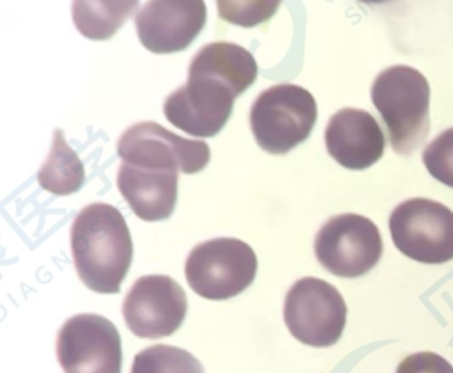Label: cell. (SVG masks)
Masks as SVG:
<instances>
[{
    "label": "cell",
    "instance_id": "7",
    "mask_svg": "<svg viewBox=\"0 0 453 373\" xmlns=\"http://www.w3.org/2000/svg\"><path fill=\"white\" fill-rule=\"evenodd\" d=\"M318 262L331 274L359 278L380 261L383 240L378 226L359 214H341L328 219L314 243Z\"/></svg>",
    "mask_w": 453,
    "mask_h": 373
},
{
    "label": "cell",
    "instance_id": "3",
    "mask_svg": "<svg viewBox=\"0 0 453 373\" xmlns=\"http://www.w3.org/2000/svg\"><path fill=\"white\" fill-rule=\"evenodd\" d=\"M318 118L314 96L296 84H278L262 92L250 110L257 144L272 155H286L309 139Z\"/></svg>",
    "mask_w": 453,
    "mask_h": 373
},
{
    "label": "cell",
    "instance_id": "18",
    "mask_svg": "<svg viewBox=\"0 0 453 373\" xmlns=\"http://www.w3.org/2000/svg\"><path fill=\"white\" fill-rule=\"evenodd\" d=\"M131 373H205L200 360L177 346L157 344L134 356Z\"/></svg>",
    "mask_w": 453,
    "mask_h": 373
},
{
    "label": "cell",
    "instance_id": "2",
    "mask_svg": "<svg viewBox=\"0 0 453 373\" xmlns=\"http://www.w3.org/2000/svg\"><path fill=\"white\" fill-rule=\"evenodd\" d=\"M371 97L395 153L415 152L429 131L431 88L423 73L408 65L387 68L373 81Z\"/></svg>",
    "mask_w": 453,
    "mask_h": 373
},
{
    "label": "cell",
    "instance_id": "9",
    "mask_svg": "<svg viewBox=\"0 0 453 373\" xmlns=\"http://www.w3.org/2000/svg\"><path fill=\"white\" fill-rule=\"evenodd\" d=\"M118 153L129 165L184 174L198 173L211 161L206 142L177 136L152 121L127 129L119 140Z\"/></svg>",
    "mask_w": 453,
    "mask_h": 373
},
{
    "label": "cell",
    "instance_id": "13",
    "mask_svg": "<svg viewBox=\"0 0 453 373\" xmlns=\"http://www.w3.org/2000/svg\"><path fill=\"white\" fill-rule=\"evenodd\" d=\"M328 155L343 168L365 171L380 160L386 139L371 113L343 108L328 121L325 132Z\"/></svg>",
    "mask_w": 453,
    "mask_h": 373
},
{
    "label": "cell",
    "instance_id": "4",
    "mask_svg": "<svg viewBox=\"0 0 453 373\" xmlns=\"http://www.w3.org/2000/svg\"><path fill=\"white\" fill-rule=\"evenodd\" d=\"M258 261L253 248L235 238H216L190 251L185 277L192 290L209 301H226L256 279Z\"/></svg>",
    "mask_w": 453,
    "mask_h": 373
},
{
    "label": "cell",
    "instance_id": "8",
    "mask_svg": "<svg viewBox=\"0 0 453 373\" xmlns=\"http://www.w3.org/2000/svg\"><path fill=\"white\" fill-rule=\"evenodd\" d=\"M57 354L65 373H121L120 333L100 315L68 319L58 333Z\"/></svg>",
    "mask_w": 453,
    "mask_h": 373
},
{
    "label": "cell",
    "instance_id": "12",
    "mask_svg": "<svg viewBox=\"0 0 453 373\" xmlns=\"http://www.w3.org/2000/svg\"><path fill=\"white\" fill-rule=\"evenodd\" d=\"M137 35L153 54L184 51L206 25L203 0H153L136 15Z\"/></svg>",
    "mask_w": 453,
    "mask_h": 373
},
{
    "label": "cell",
    "instance_id": "10",
    "mask_svg": "<svg viewBox=\"0 0 453 373\" xmlns=\"http://www.w3.org/2000/svg\"><path fill=\"white\" fill-rule=\"evenodd\" d=\"M188 312L184 288L168 275L140 278L127 293L123 315L127 327L142 339L173 335Z\"/></svg>",
    "mask_w": 453,
    "mask_h": 373
},
{
    "label": "cell",
    "instance_id": "11",
    "mask_svg": "<svg viewBox=\"0 0 453 373\" xmlns=\"http://www.w3.org/2000/svg\"><path fill=\"white\" fill-rule=\"evenodd\" d=\"M235 95L229 87L208 76H189L188 83L166 97V120L196 137H213L226 126Z\"/></svg>",
    "mask_w": 453,
    "mask_h": 373
},
{
    "label": "cell",
    "instance_id": "20",
    "mask_svg": "<svg viewBox=\"0 0 453 373\" xmlns=\"http://www.w3.org/2000/svg\"><path fill=\"white\" fill-rule=\"evenodd\" d=\"M221 19L242 27H254L266 22L277 11L280 2H219Z\"/></svg>",
    "mask_w": 453,
    "mask_h": 373
},
{
    "label": "cell",
    "instance_id": "1",
    "mask_svg": "<svg viewBox=\"0 0 453 373\" xmlns=\"http://www.w3.org/2000/svg\"><path fill=\"white\" fill-rule=\"evenodd\" d=\"M73 262L81 282L97 293H119L134 258L123 214L108 203H91L71 229Z\"/></svg>",
    "mask_w": 453,
    "mask_h": 373
},
{
    "label": "cell",
    "instance_id": "16",
    "mask_svg": "<svg viewBox=\"0 0 453 373\" xmlns=\"http://www.w3.org/2000/svg\"><path fill=\"white\" fill-rule=\"evenodd\" d=\"M39 185L55 195L79 192L86 181V169L78 153L68 145L62 129L55 131L51 152L38 173Z\"/></svg>",
    "mask_w": 453,
    "mask_h": 373
},
{
    "label": "cell",
    "instance_id": "19",
    "mask_svg": "<svg viewBox=\"0 0 453 373\" xmlns=\"http://www.w3.org/2000/svg\"><path fill=\"white\" fill-rule=\"evenodd\" d=\"M423 163L434 179L453 187V128L440 133L426 148Z\"/></svg>",
    "mask_w": 453,
    "mask_h": 373
},
{
    "label": "cell",
    "instance_id": "21",
    "mask_svg": "<svg viewBox=\"0 0 453 373\" xmlns=\"http://www.w3.org/2000/svg\"><path fill=\"white\" fill-rule=\"evenodd\" d=\"M396 373H453V367L434 352H418L405 357Z\"/></svg>",
    "mask_w": 453,
    "mask_h": 373
},
{
    "label": "cell",
    "instance_id": "5",
    "mask_svg": "<svg viewBox=\"0 0 453 373\" xmlns=\"http://www.w3.org/2000/svg\"><path fill=\"white\" fill-rule=\"evenodd\" d=\"M283 317L291 335L315 348L338 343L347 322V306L338 288L319 278L296 280L286 293Z\"/></svg>",
    "mask_w": 453,
    "mask_h": 373
},
{
    "label": "cell",
    "instance_id": "15",
    "mask_svg": "<svg viewBox=\"0 0 453 373\" xmlns=\"http://www.w3.org/2000/svg\"><path fill=\"white\" fill-rule=\"evenodd\" d=\"M189 76H208L232 89L235 97L253 86L258 65L253 55L238 44L217 42L203 47L193 57Z\"/></svg>",
    "mask_w": 453,
    "mask_h": 373
},
{
    "label": "cell",
    "instance_id": "14",
    "mask_svg": "<svg viewBox=\"0 0 453 373\" xmlns=\"http://www.w3.org/2000/svg\"><path fill=\"white\" fill-rule=\"evenodd\" d=\"M118 187L140 219L164 221L176 208L179 171H156L121 163Z\"/></svg>",
    "mask_w": 453,
    "mask_h": 373
},
{
    "label": "cell",
    "instance_id": "17",
    "mask_svg": "<svg viewBox=\"0 0 453 373\" xmlns=\"http://www.w3.org/2000/svg\"><path fill=\"white\" fill-rule=\"evenodd\" d=\"M137 2H89L73 4V18L81 35L91 41L112 38L137 6Z\"/></svg>",
    "mask_w": 453,
    "mask_h": 373
},
{
    "label": "cell",
    "instance_id": "6",
    "mask_svg": "<svg viewBox=\"0 0 453 373\" xmlns=\"http://www.w3.org/2000/svg\"><path fill=\"white\" fill-rule=\"evenodd\" d=\"M392 240L403 255L426 264L453 259V211L437 201L411 198L389 217Z\"/></svg>",
    "mask_w": 453,
    "mask_h": 373
}]
</instances>
